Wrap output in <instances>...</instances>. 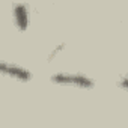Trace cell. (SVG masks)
Here are the masks:
<instances>
[{
  "instance_id": "7a4b0ae2",
  "label": "cell",
  "mask_w": 128,
  "mask_h": 128,
  "mask_svg": "<svg viewBox=\"0 0 128 128\" xmlns=\"http://www.w3.org/2000/svg\"><path fill=\"white\" fill-rule=\"evenodd\" d=\"M0 74L9 76L15 80H21V82H27L32 78V72L17 63H9V62H0Z\"/></svg>"
},
{
  "instance_id": "3957f363",
  "label": "cell",
  "mask_w": 128,
  "mask_h": 128,
  "mask_svg": "<svg viewBox=\"0 0 128 128\" xmlns=\"http://www.w3.org/2000/svg\"><path fill=\"white\" fill-rule=\"evenodd\" d=\"M14 21L20 30H26L29 26V6L26 3H15L14 5Z\"/></svg>"
},
{
  "instance_id": "6da1fadb",
  "label": "cell",
  "mask_w": 128,
  "mask_h": 128,
  "mask_svg": "<svg viewBox=\"0 0 128 128\" xmlns=\"http://www.w3.org/2000/svg\"><path fill=\"white\" fill-rule=\"evenodd\" d=\"M53 82L60 83V84H71V86H77V88H92L94 86V80L83 76V74H56L51 77Z\"/></svg>"
}]
</instances>
